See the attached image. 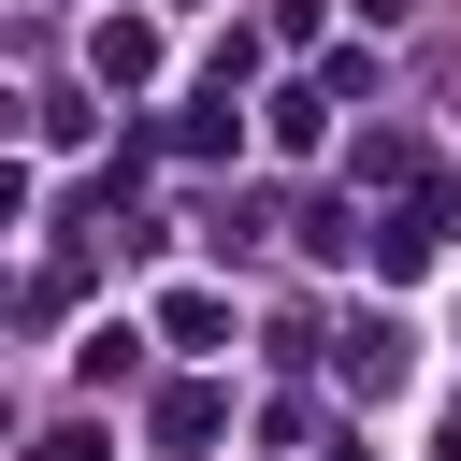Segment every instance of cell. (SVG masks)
I'll return each mask as SVG.
<instances>
[{"mask_svg": "<svg viewBox=\"0 0 461 461\" xmlns=\"http://www.w3.org/2000/svg\"><path fill=\"white\" fill-rule=\"evenodd\" d=\"M216 418H230V403L187 375V389H158V418H144V432H158V461H202V447H216Z\"/></svg>", "mask_w": 461, "mask_h": 461, "instance_id": "cell-1", "label": "cell"}, {"mask_svg": "<svg viewBox=\"0 0 461 461\" xmlns=\"http://www.w3.org/2000/svg\"><path fill=\"white\" fill-rule=\"evenodd\" d=\"M158 331H173V346H216V331H230V303H216V288H173V303H158Z\"/></svg>", "mask_w": 461, "mask_h": 461, "instance_id": "cell-3", "label": "cell"}, {"mask_svg": "<svg viewBox=\"0 0 461 461\" xmlns=\"http://www.w3.org/2000/svg\"><path fill=\"white\" fill-rule=\"evenodd\" d=\"M86 58H101V86H144V72H158V29H144V14H101Z\"/></svg>", "mask_w": 461, "mask_h": 461, "instance_id": "cell-2", "label": "cell"}]
</instances>
